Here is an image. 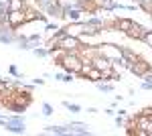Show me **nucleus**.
I'll return each instance as SVG.
<instances>
[{"label":"nucleus","mask_w":152,"mask_h":136,"mask_svg":"<svg viewBox=\"0 0 152 136\" xmlns=\"http://www.w3.org/2000/svg\"><path fill=\"white\" fill-rule=\"evenodd\" d=\"M8 71H10V75H14L16 79H23V75H20V71H18V67H16V65H10V69H8Z\"/></svg>","instance_id":"22"},{"label":"nucleus","mask_w":152,"mask_h":136,"mask_svg":"<svg viewBox=\"0 0 152 136\" xmlns=\"http://www.w3.org/2000/svg\"><path fill=\"white\" fill-rule=\"evenodd\" d=\"M47 134H57V136H67L69 134V124L67 126H45Z\"/></svg>","instance_id":"12"},{"label":"nucleus","mask_w":152,"mask_h":136,"mask_svg":"<svg viewBox=\"0 0 152 136\" xmlns=\"http://www.w3.org/2000/svg\"><path fill=\"white\" fill-rule=\"evenodd\" d=\"M45 31H47L49 37H53V35L59 31V24L57 23H47V26H45Z\"/></svg>","instance_id":"19"},{"label":"nucleus","mask_w":152,"mask_h":136,"mask_svg":"<svg viewBox=\"0 0 152 136\" xmlns=\"http://www.w3.org/2000/svg\"><path fill=\"white\" fill-rule=\"evenodd\" d=\"M63 106H65L71 114H79V112H81V106H79V104H71V102H67V100H65V102H63Z\"/></svg>","instance_id":"18"},{"label":"nucleus","mask_w":152,"mask_h":136,"mask_svg":"<svg viewBox=\"0 0 152 136\" xmlns=\"http://www.w3.org/2000/svg\"><path fill=\"white\" fill-rule=\"evenodd\" d=\"M87 79H89V81H94V83L102 81V69L91 67V69H89V73H87Z\"/></svg>","instance_id":"13"},{"label":"nucleus","mask_w":152,"mask_h":136,"mask_svg":"<svg viewBox=\"0 0 152 136\" xmlns=\"http://www.w3.org/2000/svg\"><path fill=\"white\" fill-rule=\"evenodd\" d=\"M28 4H26V0H10V6H8V10H24Z\"/></svg>","instance_id":"14"},{"label":"nucleus","mask_w":152,"mask_h":136,"mask_svg":"<svg viewBox=\"0 0 152 136\" xmlns=\"http://www.w3.org/2000/svg\"><path fill=\"white\" fill-rule=\"evenodd\" d=\"M116 4L118 2H114V0H102L99 2V8L105 12H112V10H116Z\"/></svg>","instance_id":"15"},{"label":"nucleus","mask_w":152,"mask_h":136,"mask_svg":"<svg viewBox=\"0 0 152 136\" xmlns=\"http://www.w3.org/2000/svg\"><path fill=\"white\" fill-rule=\"evenodd\" d=\"M95 85H97V90L104 91V93H110V91H114V85H112V83H107V81H97Z\"/></svg>","instance_id":"17"},{"label":"nucleus","mask_w":152,"mask_h":136,"mask_svg":"<svg viewBox=\"0 0 152 136\" xmlns=\"http://www.w3.org/2000/svg\"><path fill=\"white\" fill-rule=\"evenodd\" d=\"M33 83H35V85H43L45 79H39V77H37V79H33Z\"/></svg>","instance_id":"26"},{"label":"nucleus","mask_w":152,"mask_h":136,"mask_svg":"<svg viewBox=\"0 0 152 136\" xmlns=\"http://www.w3.org/2000/svg\"><path fill=\"white\" fill-rule=\"evenodd\" d=\"M4 128L12 132V134H24V130H26V124H24V118H20V114H16V116H6V120H4Z\"/></svg>","instance_id":"2"},{"label":"nucleus","mask_w":152,"mask_h":136,"mask_svg":"<svg viewBox=\"0 0 152 136\" xmlns=\"http://www.w3.org/2000/svg\"><path fill=\"white\" fill-rule=\"evenodd\" d=\"M69 134L89 136V134H91V130H89V126L83 124V122H71V124H69Z\"/></svg>","instance_id":"8"},{"label":"nucleus","mask_w":152,"mask_h":136,"mask_svg":"<svg viewBox=\"0 0 152 136\" xmlns=\"http://www.w3.org/2000/svg\"><path fill=\"white\" fill-rule=\"evenodd\" d=\"M0 116H2V114H0Z\"/></svg>","instance_id":"32"},{"label":"nucleus","mask_w":152,"mask_h":136,"mask_svg":"<svg viewBox=\"0 0 152 136\" xmlns=\"http://www.w3.org/2000/svg\"><path fill=\"white\" fill-rule=\"evenodd\" d=\"M120 55H122V59H126L130 65H134V63H136V61L140 59V57L136 55V53H134L132 49H128V47H120Z\"/></svg>","instance_id":"11"},{"label":"nucleus","mask_w":152,"mask_h":136,"mask_svg":"<svg viewBox=\"0 0 152 136\" xmlns=\"http://www.w3.org/2000/svg\"><path fill=\"white\" fill-rule=\"evenodd\" d=\"M33 53H35L37 57H47L49 55V51L45 49V47H35V49H33Z\"/></svg>","instance_id":"20"},{"label":"nucleus","mask_w":152,"mask_h":136,"mask_svg":"<svg viewBox=\"0 0 152 136\" xmlns=\"http://www.w3.org/2000/svg\"><path fill=\"white\" fill-rule=\"evenodd\" d=\"M136 4H138V8H142L144 12H152V0H136Z\"/></svg>","instance_id":"16"},{"label":"nucleus","mask_w":152,"mask_h":136,"mask_svg":"<svg viewBox=\"0 0 152 136\" xmlns=\"http://www.w3.org/2000/svg\"><path fill=\"white\" fill-rule=\"evenodd\" d=\"M43 116H53V106L51 104H43Z\"/></svg>","instance_id":"21"},{"label":"nucleus","mask_w":152,"mask_h":136,"mask_svg":"<svg viewBox=\"0 0 152 136\" xmlns=\"http://www.w3.org/2000/svg\"><path fill=\"white\" fill-rule=\"evenodd\" d=\"M37 4H39V6H41V4H45V2H51V0H35Z\"/></svg>","instance_id":"29"},{"label":"nucleus","mask_w":152,"mask_h":136,"mask_svg":"<svg viewBox=\"0 0 152 136\" xmlns=\"http://www.w3.org/2000/svg\"><path fill=\"white\" fill-rule=\"evenodd\" d=\"M142 90H152V83H148V81H144V83H142Z\"/></svg>","instance_id":"25"},{"label":"nucleus","mask_w":152,"mask_h":136,"mask_svg":"<svg viewBox=\"0 0 152 136\" xmlns=\"http://www.w3.org/2000/svg\"><path fill=\"white\" fill-rule=\"evenodd\" d=\"M134 2H136V0H134Z\"/></svg>","instance_id":"33"},{"label":"nucleus","mask_w":152,"mask_h":136,"mask_svg":"<svg viewBox=\"0 0 152 136\" xmlns=\"http://www.w3.org/2000/svg\"><path fill=\"white\" fill-rule=\"evenodd\" d=\"M150 18H152V12H150Z\"/></svg>","instance_id":"31"},{"label":"nucleus","mask_w":152,"mask_h":136,"mask_svg":"<svg viewBox=\"0 0 152 136\" xmlns=\"http://www.w3.org/2000/svg\"><path fill=\"white\" fill-rule=\"evenodd\" d=\"M87 112H89V114H97L99 110H97V108H87Z\"/></svg>","instance_id":"28"},{"label":"nucleus","mask_w":152,"mask_h":136,"mask_svg":"<svg viewBox=\"0 0 152 136\" xmlns=\"http://www.w3.org/2000/svg\"><path fill=\"white\" fill-rule=\"evenodd\" d=\"M105 114H107V116H116V112H114V108H107V110H105Z\"/></svg>","instance_id":"27"},{"label":"nucleus","mask_w":152,"mask_h":136,"mask_svg":"<svg viewBox=\"0 0 152 136\" xmlns=\"http://www.w3.org/2000/svg\"><path fill=\"white\" fill-rule=\"evenodd\" d=\"M146 35H148V29H144L142 24H138L136 21H134V24H132V29H130L128 33H126V37H130V39H136V41H142V43H144Z\"/></svg>","instance_id":"4"},{"label":"nucleus","mask_w":152,"mask_h":136,"mask_svg":"<svg viewBox=\"0 0 152 136\" xmlns=\"http://www.w3.org/2000/svg\"><path fill=\"white\" fill-rule=\"evenodd\" d=\"M59 47H61L63 51H67V53H79L83 45H81V41H79L77 37H69V35H67L63 41H59Z\"/></svg>","instance_id":"3"},{"label":"nucleus","mask_w":152,"mask_h":136,"mask_svg":"<svg viewBox=\"0 0 152 136\" xmlns=\"http://www.w3.org/2000/svg\"><path fill=\"white\" fill-rule=\"evenodd\" d=\"M142 79H144V81H148V83H152V67L148 69V71H146L144 75H142Z\"/></svg>","instance_id":"24"},{"label":"nucleus","mask_w":152,"mask_h":136,"mask_svg":"<svg viewBox=\"0 0 152 136\" xmlns=\"http://www.w3.org/2000/svg\"><path fill=\"white\" fill-rule=\"evenodd\" d=\"M81 14H87V10H85L83 6H77V8H65V16H63V18H67L69 23H77V21H81Z\"/></svg>","instance_id":"7"},{"label":"nucleus","mask_w":152,"mask_h":136,"mask_svg":"<svg viewBox=\"0 0 152 136\" xmlns=\"http://www.w3.org/2000/svg\"><path fill=\"white\" fill-rule=\"evenodd\" d=\"M57 65H61L63 67V71H67V73H79V69H81L83 65V59L79 53H67L65 51V55H63V59L61 61H57Z\"/></svg>","instance_id":"1"},{"label":"nucleus","mask_w":152,"mask_h":136,"mask_svg":"<svg viewBox=\"0 0 152 136\" xmlns=\"http://www.w3.org/2000/svg\"><path fill=\"white\" fill-rule=\"evenodd\" d=\"M128 69L132 71V73H134V75H138V77H142V75H144V73H146V71L150 69V63H146L144 59H138V61H136L134 65H130Z\"/></svg>","instance_id":"9"},{"label":"nucleus","mask_w":152,"mask_h":136,"mask_svg":"<svg viewBox=\"0 0 152 136\" xmlns=\"http://www.w3.org/2000/svg\"><path fill=\"white\" fill-rule=\"evenodd\" d=\"M73 77H75V73H67V71H65V73H63V79H61V81L69 83V81H73Z\"/></svg>","instance_id":"23"},{"label":"nucleus","mask_w":152,"mask_h":136,"mask_svg":"<svg viewBox=\"0 0 152 136\" xmlns=\"http://www.w3.org/2000/svg\"><path fill=\"white\" fill-rule=\"evenodd\" d=\"M23 24H26V16H24V10H10V29H12V31L20 29Z\"/></svg>","instance_id":"5"},{"label":"nucleus","mask_w":152,"mask_h":136,"mask_svg":"<svg viewBox=\"0 0 152 136\" xmlns=\"http://www.w3.org/2000/svg\"><path fill=\"white\" fill-rule=\"evenodd\" d=\"M65 31L69 37H81L85 35V21H77V23H69L65 26Z\"/></svg>","instance_id":"6"},{"label":"nucleus","mask_w":152,"mask_h":136,"mask_svg":"<svg viewBox=\"0 0 152 136\" xmlns=\"http://www.w3.org/2000/svg\"><path fill=\"white\" fill-rule=\"evenodd\" d=\"M2 12H4V8H2V6H0V16H2Z\"/></svg>","instance_id":"30"},{"label":"nucleus","mask_w":152,"mask_h":136,"mask_svg":"<svg viewBox=\"0 0 152 136\" xmlns=\"http://www.w3.org/2000/svg\"><path fill=\"white\" fill-rule=\"evenodd\" d=\"M132 24H134L132 18H114V29L122 31V33H128L130 29H132Z\"/></svg>","instance_id":"10"}]
</instances>
